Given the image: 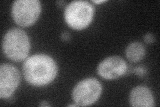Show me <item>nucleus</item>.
Here are the masks:
<instances>
[{
	"instance_id": "1",
	"label": "nucleus",
	"mask_w": 160,
	"mask_h": 107,
	"mask_svg": "<svg viewBox=\"0 0 160 107\" xmlns=\"http://www.w3.org/2000/svg\"><path fill=\"white\" fill-rule=\"evenodd\" d=\"M25 79L33 86H43L51 83L58 74L55 60L46 54H35L29 57L23 65Z\"/></svg>"
},
{
	"instance_id": "2",
	"label": "nucleus",
	"mask_w": 160,
	"mask_h": 107,
	"mask_svg": "<svg viewBox=\"0 0 160 107\" xmlns=\"http://www.w3.org/2000/svg\"><path fill=\"white\" fill-rule=\"evenodd\" d=\"M2 49L6 56L15 62H21L29 54L30 44L29 38L23 30L13 28L4 35Z\"/></svg>"
},
{
	"instance_id": "3",
	"label": "nucleus",
	"mask_w": 160,
	"mask_h": 107,
	"mask_svg": "<svg viewBox=\"0 0 160 107\" xmlns=\"http://www.w3.org/2000/svg\"><path fill=\"white\" fill-rule=\"evenodd\" d=\"M94 9L86 1H73L65 9V20L69 26L74 29H83L92 22Z\"/></svg>"
},
{
	"instance_id": "4",
	"label": "nucleus",
	"mask_w": 160,
	"mask_h": 107,
	"mask_svg": "<svg viewBox=\"0 0 160 107\" xmlns=\"http://www.w3.org/2000/svg\"><path fill=\"white\" fill-rule=\"evenodd\" d=\"M41 9V3L38 0H17L13 3L12 15L19 26L28 27L37 21Z\"/></svg>"
},
{
	"instance_id": "5",
	"label": "nucleus",
	"mask_w": 160,
	"mask_h": 107,
	"mask_svg": "<svg viewBox=\"0 0 160 107\" xmlns=\"http://www.w3.org/2000/svg\"><path fill=\"white\" fill-rule=\"evenodd\" d=\"M102 91V84L96 78H86L80 81L75 86L72 99L78 106H90L99 99Z\"/></svg>"
},
{
	"instance_id": "6",
	"label": "nucleus",
	"mask_w": 160,
	"mask_h": 107,
	"mask_svg": "<svg viewBox=\"0 0 160 107\" xmlns=\"http://www.w3.org/2000/svg\"><path fill=\"white\" fill-rule=\"evenodd\" d=\"M19 83L20 74L18 68L12 64H2L0 66V98H9Z\"/></svg>"
},
{
	"instance_id": "7",
	"label": "nucleus",
	"mask_w": 160,
	"mask_h": 107,
	"mask_svg": "<svg viewBox=\"0 0 160 107\" xmlns=\"http://www.w3.org/2000/svg\"><path fill=\"white\" fill-rule=\"evenodd\" d=\"M127 64L123 58L117 56L104 59L98 66V73L106 80L116 79L125 74L127 71Z\"/></svg>"
},
{
	"instance_id": "8",
	"label": "nucleus",
	"mask_w": 160,
	"mask_h": 107,
	"mask_svg": "<svg viewBox=\"0 0 160 107\" xmlns=\"http://www.w3.org/2000/svg\"><path fill=\"white\" fill-rule=\"evenodd\" d=\"M129 102L132 106L152 107L154 106L152 92L144 86H136L131 91Z\"/></svg>"
},
{
	"instance_id": "9",
	"label": "nucleus",
	"mask_w": 160,
	"mask_h": 107,
	"mask_svg": "<svg viewBox=\"0 0 160 107\" xmlns=\"http://www.w3.org/2000/svg\"><path fill=\"white\" fill-rule=\"evenodd\" d=\"M146 49L144 45L139 42L129 44L126 50L127 58L132 62H138L141 61L145 56Z\"/></svg>"
},
{
	"instance_id": "10",
	"label": "nucleus",
	"mask_w": 160,
	"mask_h": 107,
	"mask_svg": "<svg viewBox=\"0 0 160 107\" xmlns=\"http://www.w3.org/2000/svg\"><path fill=\"white\" fill-rule=\"evenodd\" d=\"M143 39L145 40V42H146L147 44H152L155 41L154 36L152 34H149V33H148L147 34L145 35Z\"/></svg>"
},
{
	"instance_id": "11",
	"label": "nucleus",
	"mask_w": 160,
	"mask_h": 107,
	"mask_svg": "<svg viewBox=\"0 0 160 107\" xmlns=\"http://www.w3.org/2000/svg\"><path fill=\"white\" fill-rule=\"evenodd\" d=\"M61 38L63 40V41H68L70 38V34L67 32H63L62 34Z\"/></svg>"
},
{
	"instance_id": "12",
	"label": "nucleus",
	"mask_w": 160,
	"mask_h": 107,
	"mask_svg": "<svg viewBox=\"0 0 160 107\" xmlns=\"http://www.w3.org/2000/svg\"><path fill=\"white\" fill-rule=\"evenodd\" d=\"M39 106H50L46 101H42V102H41V104H39Z\"/></svg>"
},
{
	"instance_id": "13",
	"label": "nucleus",
	"mask_w": 160,
	"mask_h": 107,
	"mask_svg": "<svg viewBox=\"0 0 160 107\" xmlns=\"http://www.w3.org/2000/svg\"><path fill=\"white\" fill-rule=\"evenodd\" d=\"M106 1H105V0H99V1H93V3H97V4H99V3H104V2H106Z\"/></svg>"
},
{
	"instance_id": "14",
	"label": "nucleus",
	"mask_w": 160,
	"mask_h": 107,
	"mask_svg": "<svg viewBox=\"0 0 160 107\" xmlns=\"http://www.w3.org/2000/svg\"><path fill=\"white\" fill-rule=\"evenodd\" d=\"M68 106H78V104H69V105H68Z\"/></svg>"
}]
</instances>
